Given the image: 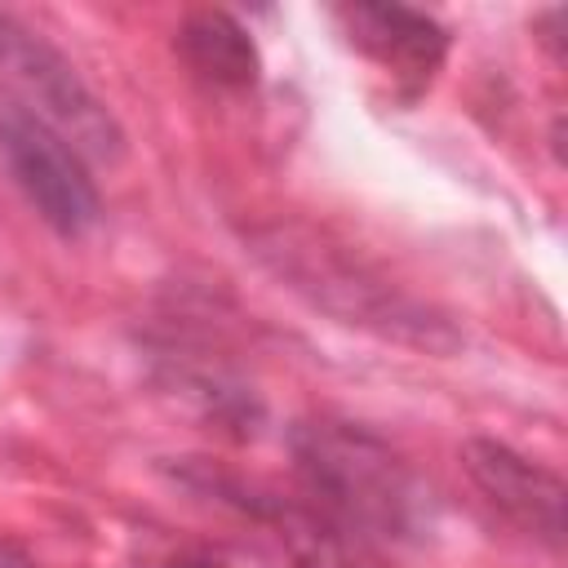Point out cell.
I'll use <instances>...</instances> for the list:
<instances>
[{"label": "cell", "mask_w": 568, "mask_h": 568, "mask_svg": "<svg viewBox=\"0 0 568 568\" xmlns=\"http://www.w3.org/2000/svg\"><path fill=\"white\" fill-rule=\"evenodd\" d=\"M306 484L355 528L413 532L422 519V488L404 462L364 430L351 426H302L293 439Z\"/></svg>", "instance_id": "6da1fadb"}, {"label": "cell", "mask_w": 568, "mask_h": 568, "mask_svg": "<svg viewBox=\"0 0 568 568\" xmlns=\"http://www.w3.org/2000/svg\"><path fill=\"white\" fill-rule=\"evenodd\" d=\"M0 71L9 93L44 115L80 155L115 164L124 155V129L102 106V98L80 80V71L31 27L0 13Z\"/></svg>", "instance_id": "7a4b0ae2"}, {"label": "cell", "mask_w": 568, "mask_h": 568, "mask_svg": "<svg viewBox=\"0 0 568 568\" xmlns=\"http://www.w3.org/2000/svg\"><path fill=\"white\" fill-rule=\"evenodd\" d=\"M0 160L27 204L67 240H80L98 226L102 200L89 178L84 155L27 102L0 89Z\"/></svg>", "instance_id": "3957f363"}, {"label": "cell", "mask_w": 568, "mask_h": 568, "mask_svg": "<svg viewBox=\"0 0 568 568\" xmlns=\"http://www.w3.org/2000/svg\"><path fill=\"white\" fill-rule=\"evenodd\" d=\"M462 466L475 479V488L524 532L541 537L550 550L564 546V506H568V488L564 479L515 453L501 439H466L462 444Z\"/></svg>", "instance_id": "277c9868"}, {"label": "cell", "mask_w": 568, "mask_h": 568, "mask_svg": "<svg viewBox=\"0 0 568 568\" xmlns=\"http://www.w3.org/2000/svg\"><path fill=\"white\" fill-rule=\"evenodd\" d=\"M333 13L359 53H368L373 62H382L404 80H417V84L430 80L448 53V31L422 9L355 0V4H337Z\"/></svg>", "instance_id": "5b68a950"}, {"label": "cell", "mask_w": 568, "mask_h": 568, "mask_svg": "<svg viewBox=\"0 0 568 568\" xmlns=\"http://www.w3.org/2000/svg\"><path fill=\"white\" fill-rule=\"evenodd\" d=\"M178 49L191 62V71H200L209 84L222 89H248L257 84V44L253 36L222 9H195L182 31H178Z\"/></svg>", "instance_id": "8992f818"}, {"label": "cell", "mask_w": 568, "mask_h": 568, "mask_svg": "<svg viewBox=\"0 0 568 568\" xmlns=\"http://www.w3.org/2000/svg\"><path fill=\"white\" fill-rule=\"evenodd\" d=\"M297 564H302V568H377V564L351 555V550H346L337 537H328V532H311L306 546L297 550Z\"/></svg>", "instance_id": "52a82bcc"}, {"label": "cell", "mask_w": 568, "mask_h": 568, "mask_svg": "<svg viewBox=\"0 0 568 568\" xmlns=\"http://www.w3.org/2000/svg\"><path fill=\"white\" fill-rule=\"evenodd\" d=\"M0 568H31V559L22 550H13V546H0Z\"/></svg>", "instance_id": "ba28073f"}, {"label": "cell", "mask_w": 568, "mask_h": 568, "mask_svg": "<svg viewBox=\"0 0 568 568\" xmlns=\"http://www.w3.org/2000/svg\"><path fill=\"white\" fill-rule=\"evenodd\" d=\"M182 568H222V564H182Z\"/></svg>", "instance_id": "9c48e42d"}]
</instances>
